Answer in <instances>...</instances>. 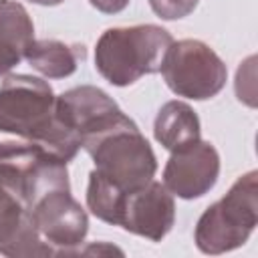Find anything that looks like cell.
Masks as SVG:
<instances>
[{"instance_id":"1","label":"cell","mask_w":258,"mask_h":258,"mask_svg":"<svg viewBox=\"0 0 258 258\" xmlns=\"http://www.w3.org/2000/svg\"><path fill=\"white\" fill-rule=\"evenodd\" d=\"M52 87L32 75H6L0 85V133L38 143L62 161H73L81 143L69 135L54 115Z\"/></svg>"},{"instance_id":"2","label":"cell","mask_w":258,"mask_h":258,"mask_svg":"<svg viewBox=\"0 0 258 258\" xmlns=\"http://www.w3.org/2000/svg\"><path fill=\"white\" fill-rule=\"evenodd\" d=\"M38 151L32 141L0 143V254L12 258L54 256L40 238L28 204L26 173Z\"/></svg>"},{"instance_id":"3","label":"cell","mask_w":258,"mask_h":258,"mask_svg":"<svg viewBox=\"0 0 258 258\" xmlns=\"http://www.w3.org/2000/svg\"><path fill=\"white\" fill-rule=\"evenodd\" d=\"M81 147L91 155L95 169L123 191H133L155 177V153L137 123L125 113L87 135Z\"/></svg>"},{"instance_id":"4","label":"cell","mask_w":258,"mask_h":258,"mask_svg":"<svg viewBox=\"0 0 258 258\" xmlns=\"http://www.w3.org/2000/svg\"><path fill=\"white\" fill-rule=\"evenodd\" d=\"M171 34L157 24L107 28L95 44V69L115 87H129L145 75L159 73Z\"/></svg>"},{"instance_id":"5","label":"cell","mask_w":258,"mask_h":258,"mask_svg":"<svg viewBox=\"0 0 258 258\" xmlns=\"http://www.w3.org/2000/svg\"><path fill=\"white\" fill-rule=\"evenodd\" d=\"M258 224V171L240 175L228 194L206 208L194 232L204 254H224L244 246Z\"/></svg>"},{"instance_id":"6","label":"cell","mask_w":258,"mask_h":258,"mask_svg":"<svg viewBox=\"0 0 258 258\" xmlns=\"http://www.w3.org/2000/svg\"><path fill=\"white\" fill-rule=\"evenodd\" d=\"M159 71L171 93L194 101L216 97L228 81L226 62L210 44L198 38L171 42Z\"/></svg>"},{"instance_id":"7","label":"cell","mask_w":258,"mask_h":258,"mask_svg":"<svg viewBox=\"0 0 258 258\" xmlns=\"http://www.w3.org/2000/svg\"><path fill=\"white\" fill-rule=\"evenodd\" d=\"M34 226L54 256L77 254L89 232V216L71 196V187L46 191L32 206Z\"/></svg>"},{"instance_id":"8","label":"cell","mask_w":258,"mask_h":258,"mask_svg":"<svg viewBox=\"0 0 258 258\" xmlns=\"http://www.w3.org/2000/svg\"><path fill=\"white\" fill-rule=\"evenodd\" d=\"M220 177V153L210 141L196 143L171 151L163 167V185L171 196L196 200L206 196Z\"/></svg>"},{"instance_id":"9","label":"cell","mask_w":258,"mask_h":258,"mask_svg":"<svg viewBox=\"0 0 258 258\" xmlns=\"http://www.w3.org/2000/svg\"><path fill=\"white\" fill-rule=\"evenodd\" d=\"M121 107L109 93L93 85L73 87L56 97L54 115L60 127L79 143L91 133L101 131L121 115Z\"/></svg>"},{"instance_id":"10","label":"cell","mask_w":258,"mask_h":258,"mask_svg":"<svg viewBox=\"0 0 258 258\" xmlns=\"http://www.w3.org/2000/svg\"><path fill=\"white\" fill-rule=\"evenodd\" d=\"M175 224V202L161 181H147L145 185L125 196L121 228L129 234L161 242Z\"/></svg>"},{"instance_id":"11","label":"cell","mask_w":258,"mask_h":258,"mask_svg":"<svg viewBox=\"0 0 258 258\" xmlns=\"http://www.w3.org/2000/svg\"><path fill=\"white\" fill-rule=\"evenodd\" d=\"M34 40L28 10L16 0H0V75H8Z\"/></svg>"},{"instance_id":"12","label":"cell","mask_w":258,"mask_h":258,"mask_svg":"<svg viewBox=\"0 0 258 258\" xmlns=\"http://www.w3.org/2000/svg\"><path fill=\"white\" fill-rule=\"evenodd\" d=\"M202 135L200 117L185 101H167L155 115L153 137L167 151H177L196 143Z\"/></svg>"},{"instance_id":"13","label":"cell","mask_w":258,"mask_h":258,"mask_svg":"<svg viewBox=\"0 0 258 258\" xmlns=\"http://www.w3.org/2000/svg\"><path fill=\"white\" fill-rule=\"evenodd\" d=\"M85 56L87 50L83 44H69L56 38L32 40L24 52L26 62L46 79L71 77Z\"/></svg>"},{"instance_id":"14","label":"cell","mask_w":258,"mask_h":258,"mask_svg":"<svg viewBox=\"0 0 258 258\" xmlns=\"http://www.w3.org/2000/svg\"><path fill=\"white\" fill-rule=\"evenodd\" d=\"M129 191H123L115 183H111L107 177H103L97 169L89 173V185H87V208L95 218H99L105 224L119 226L125 196Z\"/></svg>"},{"instance_id":"15","label":"cell","mask_w":258,"mask_h":258,"mask_svg":"<svg viewBox=\"0 0 258 258\" xmlns=\"http://www.w3.org/2000/svg\"><path fill=\"white\" fill-rule=\"evenodd\" d=\"M200 0H149L151 10L163 20H179L196 10Z\"/></svg>"},{"instance_id":"16","label":"cell","mask_w":258,"mask_h":258,"mask_svg":"<svg viewBox=\"0 0 258 258\" xmlns=\"http://www.w3.org/2000/svg\"><path fill=\"white\" fill-rule=\"evenodd\" d=\"M89 4L103 14H117L129 6V0H89Z\"/></svg>"},{"instance_id":"17","label":"cell","mask_w":258,"mask_h":258,"mask_svg":"<svg viewBox=\"0 0 258 258\" xmlns=\"http://www.w3.org/2000/svg\"><path fill=\"white\" fill-rule=\"evenodd\" d=\"M32 4H38V6H56V4H62L64 0H28Z\"/></svg>"}]
</instances>
